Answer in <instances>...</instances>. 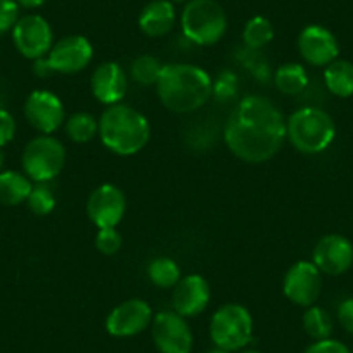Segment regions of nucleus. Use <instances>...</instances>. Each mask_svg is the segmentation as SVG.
<instances>
[{
    "instance_id": "f257e3e1",
    "label": "nucleus",
    "mask_w": 353,
    "mask_h": 353,
    "mask_svg": "<svg viewBox=\"0 0 353 353\" xmlns=\"http://www.w3.org/2000/svg\"><path fill=\"white\" fill-rule=\"evenodd\" d=\"M286 139L288 120L272 101L261 96L241 99L223 128V141L229 151L251 165L272 159Z\"/></svg>"
},
{
    "instance_id": "f03ea898",
    "label": "nucleus",
    "mask_w": 353,
    "mask_h": 353,
    "mask_svg": "<svg viewBox=\"0 0 353 353\" xmlns=\"http://www.w3.org/2000/svg\"><path fill=\"white\" fill-rule=\"evenodd\" d=\"M156 92L163 106L172 113H194L213 96V80L196 64H165L156 83Z\"/></svg>"
},
{
    "instance_id": "7ed1b4c3",
    "label": "nucleus",
    "mask_w": 353,
    "mask_h": 353,
    "mask_svg": "<svg viewBox=\"0 0 353 353\" xmlns=\"http://www.w3.org/2000/svg\"><path fill=\"white\" fill-rule=\"evenodd\" d=\"M99 137L113 154L134 156L149 144L151 125L141 111L120 103L101 114Z\"/></svg>"
},
{
    "instance_id": "20e7f679",
    "label": "nucleus",
    "mask_w": 353,
    "mask_h": 353,
    "mask_svg": "<svg viewBox=\"0 0 353 353\" xmlns=\"http://www.w3.org/2000/svg\"><path fill=\"white\" fill-rule=\"evenodd\" d=\"M334 139V120L321 108H300L288 118V141L301 154H321Z\"/></svg>"
},
{
    "instance_id": "39448f33",
    "label": "nucleus",
    "mask_w": 353,
    "mask_h": 353,
    "mask_svg": "<svg viewBox=\"0 0 353 353\" xmlns=\"http://www.w3.org/2000/svg\"><path fill=\"white\" fill-rule=\"evenodd\" d=\"M185 39L201 47L215 46L227 32V16L216 0H189L181 16Z\"/></svg>"
},
{
    "instance_id": "423d86ee",
    "label": "nucleus",
    "mask_w": 353,
    "mask_h": 353,
    "mask_svg": "<svg viewBox=\"0 0 353 353\" xmlns=\"http://www.w3.org/2000/svg\"><path fill=\"white\" fill-rule=\"evenodd\" d=\"M210 338L215 348L241 352L253 339V317L241 303H225L212 315Z\"/></svg>"
},
{
    "instance_id": "0eeeda50",
    "label": "nucleus",
    "mask_w": 353,
    "mask_h": 353,
    "mask_svg": "<svg viewBox=\"0 0 353 353\" xmlns=\"http://www.w3.org/2000/svg\"><path fill=\"white\" fill-rule=\"evenodd\" d=\"M66 165V148L52 135H39L25 145L21 166L25 175L35 184L54 181Z\"/></svg>"
},
{
    "instance_id": "6e6552de",
    "label": "nucleus",
    "mask_w": 353,
    "mask_h": 353,
    "mask_svg": "<svg viewBox=\"0 0 353 353\" xmlns=\"http://www.w3.org/2000/svg\"><path fill=\"white\" fill-rule=\"evenodd\" d=\"M151 336L159 353H191L194 345L188 319L175 310L158 312L152 317Z\"/></svg>"
},
{
    "instance_id": "1a4fd4ad",
    "label": "nucleus",
    "mask_w": 353,
    "mask_h": 353,
    "mask_svg": "<svg viewBox=\"0 0 353 353\" xmlns=\"http://www.w3.org/2000/svg\"><path fill=\"white\" fill-rule=\"evenodd\" d=\"M11 33L14 47L26 59L37 61L47 57L54 46L52 26L39 14H26L19 18Z\"/></svg>"
},
{
    "instance_id": "9d476101",
    "label": "nucleus",
    "mask_w": 353,
    "mask_h": 353,
    "mask_svg": "<svg viewBox=\"0 0 353 353\" xmlns=\"http://www.w3.org/2000/svg\"><path fill=\"white\" fill-rule=\"evenodd\" d=\"M322 291V274L314 261L300 260L288 269L283 281V293L291 303L308 308L315 305Z\"/></svg>"
},
{
    "instance_id": "9b49d317",
    "label": "nucleus",
    "mask_w": 353,
    "mask_h": 353,
    "mask_svg": "<svg viewBox=\"0 0 353 353\" xmlns=\"http://www.w3.org/2000/svg\"><path fill=\"white\" fill-rule=\"evenodd\" d=\"M25 118L42 135H52L66 121L63 101L50 90H33L25 101Z\"/></svg>"
},
{
    "instance_id": "f8f14e48",
    "label": "nucleus",
    "mask_w": 353,
    "mask_h": 353,
    "mask_svg": "<svg viewBox=\"0 0 353 353\" xmlns=\"http://www.w3.org/2000/svg\"><path fill=\"white\" fill-rule=\"evenodd\" d=\"M154 314L148 301L130 298L117 305L106 317V331L113 338H134L151 327Z\"/></svg>"
},
{
    "instance_id": "ddd939ff",
    "label": "nucleus",
    "mask_w": 353,
    "mask_h": 353,
    "mask_svg": "<svg viewBox=\"0 0 353 353\" xmlns=\"http://www.w3.org/2000/svg\"><path fill=\"white\" fill-rule=\"evenodd\" d=\"M94 57V47L90 40L83 35H68L54 42L52 49L47 54L52 73L74 74L83 71Z\"/></svg>"
},
{
    "instance_id": "4468645a",
    "label": "nucleus",
    "mask_w": 353,
    "mask_h": 353,
    "mask_svg": "<svg viewBox=\"0 0 353 353\" xmlns=\"http://www.w3.org/2000/svg\"><path fill=\"white\" fill-rule=\"evenodd\" d=\"M127 212V198L114 184H103L94 189L87 199V216L97 229L117 227Z\"/></svg>"
},
{
    "instance_id": "2eb2a0df",
    "label": "nucleus",
    "mask_w": 353,
    "mask_h": 353,
    "mask_svg": "<svg viewBox=\"0 0 353 353\" xmlns=\"http://www.w3.org/2000/svg\"><path fill=\"white\" fill-rule=\"evenodd\" d=\"M312 261L327 276H343L353 265V244L341 234H327L314 248Z\"/></svg>"
},
{
    "instance_id": "dca6fc26",
    "label": "nucleus",
    "mask_w": 353,
    "mask_h": 353,
    "mask_svg": "<svg viewBox=\"0 0 353 353\" xmlns=\"http://www.w3.org/2000/svg\"><path fill=\"white\" fill-rule=\"evenodd\" d=\"M298 50L305 63L322 68L338 59L339 43L332 32L321 25H308L298 35Z\"/></svg>"
},
{
    "instance_id": "f3484780",
    "label": "nucleus",
    "mask_w": 353,
    "mask_h": 353,
    "mask_svg": "<svg viewBox=\"0 0 353 353\" xmlns=\"http://www.w3.org/2000/svg\"><path fill=\"white\" fill-rule=\"evenodd\" d=\"M210 300H212L210 284L199 274H189L182 277L173 288V310L185 319L201 315L208 308Z\"/></svg>"
},
{
    "instance_id": "a211bd4d",
    "label": "nucleus",
    "mask_w": 353,
    "mask_h": 353,
    "mask_svg": "<svg viewBox=\"0 0 353 353\" xmlns=\"http://www.w3.org/2000/svg\"><path fill=\"white\" fill-rule=\"evenodd\" d=\"M92 94L104 106H114L123 101L128 88L127 71L114 61L101 63L90 78Z\"/></svg>"
},
{
    "instance_id": "6ab92c4d",
    "label": "nucleus",
    "mask_w": 353,
    "mask_h": 353,
    "mask_svg": "<svg viewBox=\"0 0 353 353\" xmlns=\"http://www.w3.org/2000/svg\"><path fill=\"white\" fill-rule=\"evenodd\" d=\"M176 23L175 4L170 0H152L139 16V28L149 39L168 35Z\"/></svg>"
},
{
    "instance_id": "aec40b11",
    "label": "nucleus",
    "mask_w": 353,
    "mask_h": 353,
    "mask_svg": "<svg viewBox=\"0 0 353 353\" xmlns=\"http://www.w3.org/2000/svg\"><path fill=\"white\" fill-rule=\"evenodd\" d=\"M32 189L33 182L25 175V172H16V170L0 172V205L2 206L23 205L28 199Z\"/></svg>"
},
{
    "instance_id": "412c9836",
    "label": "nucleus",
    "mask_w": 353,
    "mask_h": 353,
    "mask_svg": "<svg viewBox=\"0 0 353 353\" xmlns=\"http://www.w3.org/2000/svg\"><path fill=\"white\" fill-rule=\"evenodd\" d=\"M324 81L329 92L336 97L353 96V63L345 59H336L324 70Z\"/></svg>"
},
{
    "instance_id": "4be33fe9",
    "label": "nucleus",
    "mask_w": 353,
    "mask_h": 353,
    "mask_svg": "<svg viewBox=\"0 0 353 353\" xmlns=\"http://www.w3.org/2000/svg\"><path fill=\"white\" fill-rule=\"evenodd\" d=\"M274 85L283 96H298L307 88L308 73L300 63L281 64L274 73Z\"/></svg>"
},
{
    "instance_id": "5701e85b",
    "label": "nucleus",
    "mask_w": 353,
    "mask_h": 353,
    "mask_svg": "<svg viewBox=\"0 0 353 353\" xmlns=\"http://www.w3.org/2000/svg\"><path fill=\"white\" fill-rule=\"evenodd\" d=\"M148 277L156 288L173 290L182 279L181 267L170 256H156L148 265Z\"/></svg>"
},
{
    "instance_id": "b1692460",
    "label": "nucleus",
    "mask_w": 353,
    "mask_h": 353,
    "mask_svg": "<svg viewBox=\"0 0 353 353\" xmlns=\"http://www.w3.org/2000/svg\"><path fill=\"white\" fill-rule=\"evenodd\" d=\"M64 132L68 139L73 141L74 144H87L92 141L96 135H99V120L94 114L85 113H73L64 121Z\"/></svg>"
},
{
    "instance_id": "393cba45",
    "label": "nucleus",
    "mask_w": 353,
    "mask_h": 353,
    "mask_svg": "<svg viewBox=\"0 0 353 353\" xmlns=\"http://www.w3.org/2000/svg\"><path fill=\"white\" fill-rule=\"evenodd\" d=\"M301 325L314 341L331 338L332 329H334V322H332L329 312L322 307H317V305H312L305 310L303 317H301Z\"/></svg>"
},
{
    "instance_id": "a878e982",
    "label": "nucleus",
    "mask_w": 353,
    "mask_h": 353,
    "mask_svg": "<svg viewBox=\"0 0 353 353\" xmlns=\"http://www.w3.org/2000/svg\"><path fill=\"white\" fill-rule=\"evenodd\" d=\"M274 40V25L263 16H254L244 25L243 42L250 50H260Z\"/></svg>"
},
{
    "instance_id": "bb28decb",
    "label": "nucleus",
    "mask_w": 353,
    "mask_h": 353,
    "mask_svg": "<svg viewBox=\"0 0 353 353\" xmlns=\"http://www.w3.org/2000/svg\"><path fill=\"white\" fill-rule=\"evenodd\" d=\"M163 66L165 64L159 63V59H156L154 56H149V54H142V56L135 57L130 64V77L135 83L144 85V87H149V85L158 83L159 74H161Z\"/></svg>"
},
{
    "instance_id": "cd10ccee",
    "label": "nucleus",
    "mask_w": 353,
    "mask_h": 353,
    "mask_svg": "<svg viewBox=\"0 0 353 353\" xmlns=\"http://www.w3.org/2000/svg\"><path fill=\"white\" fill-rule=\"evenodd\" d=\"M26 205H28L30 212L35 213L37 216H46L56 208V196L47 184H37L33 185L32 192L26 199Z\"/></svg>"
},
{
    "instance_id": "c85d7f7f",
    "label": "nucleus",
    "mask_w": 353,
    "mask_h": 353,
    "mask_svg": "<svg viewBox=\"0 0 353 353\" xmlns=\"http://www.w3.org/2000/svg\"><path fill=\"white\" fill-rule=\"evenodd\" d=\"M96 248L99 253L111 256V254H117L121 250V234L118 232L117 227H110V229H99V232L96 234Z\"/></svg>"
},
{
    "instance_id": "c756f323",
    "label": "nucleus",
    "mask_w": 353,
    "mask_h": 353,
    "mask_svg": "<svg viewBox=\"0 0 353 353\" xmlns=\"http://www.w3.org/2000/svg\"><path fill=\"white\" fill-rule=\"evenodd\" d=\"M237 92V77L232 71H220L219 77L213 80V96L219 101H229Z\"/></svg>"
},
{
    "instance_id": "7c9ffc66",
    "label": "nucleus",
    "mask_w": 353,
    "mask_h": 353,
    "mask_svg": "<svg viewBox=\"0 0 353 353\" xmlns=\"http://www.w3.org/2000/svg\"><path fill=\"white\" fill-rule=\"evenodd\" d=\"M19 19V6L16 0H0V35L12 32Z\"/></svg>"
},
{
    "instance_id": "2f4dec72",
    "label": "nucleus",
    "mask_w": 353,
    "mask_h": 353,
    "mask_svg": "<svg viewBox=\"0 0 353 353\" xmlns=\"http://www.w3.org/2000/svg\"><path fill=\"white\" fill-rule=\"evenodd\" d=\"M16 130H18V125H16L14 117L6 108H0V148H6L14 141Z\"/></svg>"
},
{
    "instance_id": "473e14b6",
    "label": "nucleus",
    "mask_w": 353,
    "mask_h": 353,
    "mask_svg": "<svg viewBox=\"0 0 353 353\" xmlns=\"http://www.w3.org/2000/svg\"><path fill=\"white\" fill-rule=\"evenodd\" d=\"M303 353H352L345 343L338 341V339H321V341H314L310 346H307Z\"/></svg>"
},
{
    "instance_id": "72a5a7b5",
    "label": "nucleus",
    "mask_w": 353,
    "mask_h": 353,
    "mask_svg": "<svg viewBox=\"0 0 353 353\" xmlns=\"http://www.w3.org/2000/svg\"><path fill=\"white\" fill-rule=\"evenodd\" d=\"M338 321L348 334L353 336V298H346L338 307Z\"/></svg>"
},
{
    "instance_id": "f704fd0d",
    "label": "nucleus",
    "mask_w": 353,
    "mask_h": 353,
    "mask_svg": "<svg viewBox=\"0 0 353 353\" xmlns=\"http://www.w3.org/2000/svg\"><path fill=\"white\" fill-rule=\"evenodd\" d=\"M33 73L39 74V77H49V74H52V70H50L49 63H47V57L35 61V64H33Z\"/></svg>"
},
{
    "instance_id": "c9c22d12",
    "label": "nucleus",
    "mask_w": 353,
    "mask_h": 353,
    "mask_svg": "<svg viewBox=\"0 0 353 353\" xmlns=\"http://www.w3.org/2000/svg\"><path fill=\"white\" fill-rule=\"evenodd\" d=\"M18 2L19 8H25V9H39L46 4L47 0H16Z\"/></svg>"
},
{
    "instance_id": "e433bc0d",
    "label": "nucleus",
    "mask_w": 353,
    "mask_h": 353,
    "mask_svg": "<svg viewBox=\"0 0 353 353\" xmlns=\"http://www.w3.org/2000/svg\"><path fill=\"white\" fill-rule=\"evenodd\" d=\"M4 161H6L4 152H2V148H0V172H2V170H4Z\"/></svg>"
},
{
    "instance_id": "4c0bfd02",
    "label": "nucleus",
    "mask_w": 353,
    "mask_h": 353,
    "mask_svg": "<svg viewBox=\"0 0 353 353\" xmlns=\"http://www.w3.org/2000/svg\"><path fill=\"white\" fill-rule=\"evenodd\" d=\"M237 353H261L260 350H253V348H244V350H241V352H237Z\"/></svg>"
},
{
    "instance_id": "58836bf2",
    "label": "nucleus",
    "mask_w": 353,
    "mask_h": 353,
    "mask_svg": "<svg viewBox=\"0 0 353 353\" xmlns=\"http://www.w3.org/2000/svg\"><path fill=\"white\" fill-rule=\"evenodd\" d=\"M205 353H229V352H225V350H220V348H213V350H208V352H205Z\"/></svg>"
},
{
    "instance_id": "ea45409f",
    "label": "nucleus",
    "mask_w": 353,
    "mask_h": 353,
    "mask_svg": "<svg viewBox=\"0 0 353 353\" xmlns=\"http://www.w3.org/2000/svg\"><path fill=\"white\" fill-rule=\"evenodd\" d=\"M172 4H184V2H189V0H170Z\"/></svg>"
}]
</instances>
